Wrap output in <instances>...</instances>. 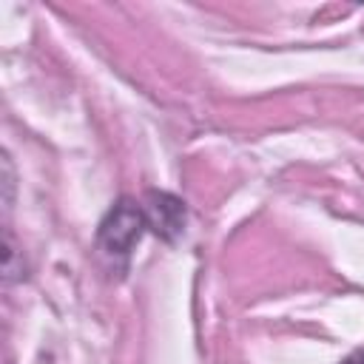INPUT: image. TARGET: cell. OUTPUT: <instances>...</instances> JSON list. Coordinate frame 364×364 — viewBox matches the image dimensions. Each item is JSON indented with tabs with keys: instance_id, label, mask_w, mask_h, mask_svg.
Wrapping results in <instances>:
<instances>
[{
	"instance_id": "obj_1",
	"label": "cell",
	"mask_w": 364,
	"mask_h": 364,
	"mask_svg": "<svg viewBox=\"0 0 364 364\" xmlns=\"http://www.w3.org/2000/svg\"><path fill=\"white\" fill-rule=\"evenodd\" d=\"M145 228H148V219H145L142 202H134V199L122 196L102 216V222L97 228V247L111 262H119V267L125 270L128 259H131V250L142 239Z\"/></svg>"
},
{
	"instance_id": "obj_2",
	"label": "cell",
	"mask_w": 364,
	"mask_h": 364,
	"mask_svg": "<svg viewBox=\"0 0 364 364\" xmlns=\"http://www.w3.org/2000/svg\"><path fill=\"white\" fill-rule=\"evenodd\" d=\"M142 210L148 219V230H154L162 242H176L185 233L188 210L179 196H173L168 191H148Z\"/></svg>"
},
{
	"instance_id": "obj_3",
	"label": "cell",
	"mask_w": 364,
	"mask_h": 364,
	"mask_svg": "<svg viewBox=\"0 0 364 364\" xmlns=\"http://www.w3.org/2000/svg\"><path fill=\"white\" fill-rule=\"evenodd\" d=\"M338 364H364V347L361 350H355V353H350L344 361H338Z\"/></svg>"
}]
</instances>
